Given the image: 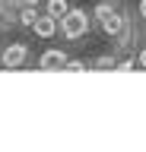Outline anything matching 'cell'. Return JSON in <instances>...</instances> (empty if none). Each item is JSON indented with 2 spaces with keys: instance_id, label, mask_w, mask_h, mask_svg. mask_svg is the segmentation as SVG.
I'll return each instance as SVG.
<instances>
[{
  "instance_id": "cell-1",
  "label": "cell",
  "mask_w": 146,
  "mask_h": 152,
  "mask_svg": "<svg viewBox=\"0 0 146 152\" xmlns=\"http://www.w3.org/2000/svg\"><path fill=\"white\" fill-rule=\"evenodd\" d=\"M89 19H92V28H98V32L105 38H111V41H114V38L124 32V26H127V16L121 10L111 7V0H102V3L89 13Z\"/></svg>"
},
{
  "instance_id": "cell-2",
  "label": "cell",
  "mask_w": 146,
  "mask_h": 152,
  "mask_svg": "<svg viewBox=\"0 0 146 152\" xmlns=\"http://www.w3.org/2000/svg\"><path fill=\"white\" fill-rule=\"evenodd\" d=\"M89 32H92V19H89V13H86V10L70 7L67 16L60 19V32H57V35H64L67 41H79V38H86Z\"/></svg>"
},
{
  "instance_id": "cell-3",
  "label": "cell",
  "mask_w": 146,
  "mask_h": 152,
  "mask_svg": "<svg viewBox=\"0 0 146 152\" xmlns=\"http://www.w3.org/2000/svg\"><path fill=\"white\" fill-rule=\"evenodd\" d=\"M26 60H29V45H22V41L7 45L3 54H0V66H3V70H19Z\"/></svg>"
},
{
  "instance_id": "cell-4",
  "label": "cell",
  "mask_w": 146,
  "mask_h": 152,
  "mask_svg": "<svg viewBox=\"0 0 146 152\" xmlns=\"http://www.w3.org/2000/svg\"><path fill=\"white\" fill-rule=\"evenodd\" d=\"M32 35L35 38H41V41H48V38H54L60 32V22L54 16H48V13H38V16H35V22H32Z\"/></svg>"
},
{
  "instance_id": "cell-5",
  "label": "cell",
  "mask_w": 146,
  "mask_h": 152,
  "mask_svg": "<svg viewBox=\"0 0 146 152\" xmlns=\"http://www.w3.org/2000/svg\"><path fill=\"white\" fill-rule=\"evenodd\" d=\"M67 51L64 48H48V51H41L38 57V66L41 70H67Z\"/></svg>"
},
{
  "instance_id": "cell-6",
  "label": "cell",
  "mask_w": 146,
  "mask_h": 152,
  "mask_svg": "<svg viewBox=\"0 0 146 152\" xmlns=\"http://www.w3.org/2000/svg\"><path fill=\"white\" fill-rule=\"evenodd\" d=\"M67 10H70L67 0H45V10H41V13H48V16H54L60 22V19L67 16Z\"/></svg>"
},
{
  "instance_id": "cell-7",
  "label": "cell",
  "mask_w": 146,
  "mask_h": 152,
  "mask_svg": "<svg viewBox=\"0 0 146 152\" xmlns=\"http://www.w3.org/2000/svg\"><path fill=\"white\" fill-rule=\"evenodd\" d=\"M35 16H38V10L29 7V3H19V7H16V22H19V26L29 28L32 22H35Z\"/></svg>"
},
{
  "instance_id": "cell-8",
  "label": "cell",
  "mask_w": 146,
  "mask_h": 152,
  "mask_svg": "<svg viewBox=\"0 0 146 152\" xmlns=\"http://www.w3.org/2000/svg\"><path fill=\"white\" fill-rule=\"evenodd\" d=\"M89 70H117V60L111 54H105V57H95L92 64H89Z\"/></svg>"
},
{
  "instance_id": "cell-9",
  "label": "cell",
  "mask_w": 146,
  "mask_h": 152,
  "mask_svg": "<svg viewBox=\"0 0 146 152\" xmlns=\"http://www.w3.org/2000/svg\"><path fill=\"white\" fill-rule=\"evenodd\" d=\"M136 66H140V70H146V45L136 48Z\"/></svg>"
},
{
  "instance_id": "cell-10",
  "label": "cell",
  "mask_w": 146,
  "mask_h": 152,
  "mask_svg": "<svg viewBox=\"0 0 146 152\" xmlns=\"http://www.w3.org/2000/svg\"><path fill=\"white\" fill-rule=\"evenodd\" d=\"M136 13H140V19L146 22V0H140V10H136Z\"/></svg>"
},
{
  "instance_id": "cell-11",
  "label": "cell",
  "mask_w": 146,
  "mask_h": 152,
  "mask_svg": "<svg viewBox=\"0 0 146 152\" xmlns=\"http://www.w3.org/2000/svg\"><path fill=\"white\" fill-rule=\"evenodd\" d=\"M19 3H29V7H38V3H45V0H16V7Z\"/></svg>"
}]
</instances>
